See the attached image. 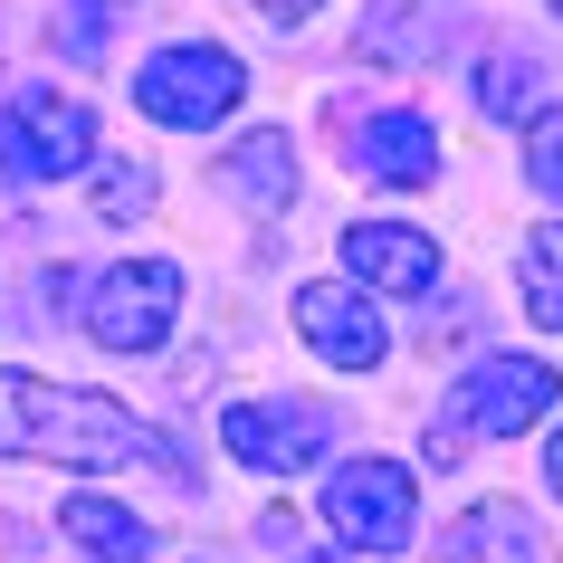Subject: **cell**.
I'll return each instance as SVG.
<instances>
[{"label": "cell", "instance_id": "obj_1", "mask_svg": "<svg viewBox=\"0 0 563 563\" xmlns=\"http://www.w3.org/2000/svg\"><path fill=\"white\" fill-rule=\"evenodd\" d=\"M0 459H48V468H173V440L134 420L106 391L48 383V373H0Z\"/></svg>", "mask_w": 563, "mask_h": 563}, {"label": "cell", "instance_id": "obj_2", "mask_svg": "<svg viewBox=\"0 0 563 563\" xmlns=\"http://www.w3.org/2000/svg\"><path fill=\"white\" fill-rule=\"evenodd\" d=\"M325 534L344 554H401L420 534V477L401 459H334L325 468Z\"/></svg>", "mask_w": 563, "mask_h": 563}, {"label": "cell", "instance_id": "obj_3", "mask_svg": "<svg viewBox=\"0 0 563 563\" xmlns=\"http://www.w3.org/2000/svg\"><path fill=\"white\" fill-rule=\"evenodd\" d=\"M239 96H249V67H239L220 38H173V48H153L144 77H134V106H144L153 124H173V134H210Z\"/></svg>", "mask_w": 563, "mask_h": 563}, {"label": "cell", "instance_id": "obj_4", "mask_svg": "<svg viewBox=\"0 0 563 563\" xmlns=\"http://www.w3.org/2000/svg\"><path fill=\"white\" fill-rule=\"evenodd\" d=\"M0 163L20 181H67V173H96V106L67 87H30L10 96L0 115Z\"/></svg>", "mask_w": 563, "mask_h": 563}, {"label": "cell", "instance_id": "obj_5", "mask_svg": "<svg viewBox=\"0 0 563 563\" xmlns=\"http://www.w3.org/2000/svg\"><path fill=\"white\" fill-rule=\"evenodd\" d=\"M563 401V373L534 354H487L468 383L449 391V430L459 440H526L534 420Z\"/></svg>", "mask_w": 563, "mask_h": 563}, {"label": "cell", "instance_id": "obj_6", "mask_svg": "<svg viewBox=\"0 0 563 563\" xmlns=\"http://www.w3.org/2000/svg\"><path fill=\"white\" fill-rule=\"evenodd\" d=\"M181 316V267L173 258H115L87 287V334L106 354H153Z\"/></svg>", "mask_w": 563, "mask_h": 563}, {"label": "cell", "instance_id": "obj_7", "mask_svg": "<svg viewBox=\"0 0 563 563\" xmlns=\"http://www.w3.org/2000/svg\"><path fill=\"white\" fill-rule=\"evenodd\" d=\"M220 440H230L239 468L297 477L306 459H325V449H334V401H306V391H277V401H230V411H220Z\"/></svg>", "mask_w": 563, "mask_h": 563}, {"label": "cell", "instance_id": "obj_8", "mask_svg": "<svg viewBox=\"0 0 563 563\" xmlns=\"http://www.w3.org/2000/svg\"><path fill=\"white\" fill-rule=\"evenodd\" d=\"M297 334H306V354H325L334 373H373L391 354V325L363 287H297Z\"/></svg>", "mask_w": 563, "mask_h": 563}, {"label": "cell", "instance_id": "obj_9", "mask_svg": "<svg viewBox=\"0 0 563 563\" xmlns=\"http://www.w3.org/2000/svg\"><path fill=\"white\" fill-rule=\"evenodd\" d=\"M344 267L363 297H430L440 287V239L411 220H354L344 230Z\"/></svg>", "mask_w": 563, "mask_h": 563}, {"label": "cell", "instance_id": "obj_10", "mask_svg": "<svg viewBox=\"0 0 563 563\" xmlns=\"http://www.w3.org/2000/svg\"><path fill=\"white\" fill-rule=\"evenodd\" d=\"M544 554V534H534V516L516 497H487V506H468L459 526L430 544L420 563H534Z\"/></svg>", "mask_w": 563, "mask_h": 563}, {"label": "cell", "instance_id": "obj_11", "mask_svg": "<svg viewBox=\"0 0 563 563\" xmlns=\"http://www.w3.org/2000/svg\"><path fill=\"white\" fill-rule=\"evenodd\" d=\"M354 163L373 181H401V191H420V181H440V134H430V115H411V106H391V115H373L354 134Z\"/></svg>", "mask_w": 563, "mask_h": 563}, {"label": "cell", "instance_id": "obj_12", "mask_svg": "<svg viewBox=\"0 0 563 563\" xmlns=\"http://www.w3.org/2000/svg\"><path fill=\"white\" fill-rule=\"evenodd\" d=\"M220 181H230V201H249L258 220H277V210L297 201V144H287L277 124H258V134H239V144H230Z\"/></svg>", "mask_w": 563, "mask_h": 563}, {"label": "cell", "instance_id": "obj_13", "mask_svg": "<svg viewBox=\"0 0 563 563\" xmlns=\"http://www.w3.org/2000/svg\"><path fill=\"white\" fill-rule=\"evenodd\" d=\"M477 106L497 124H534L544 115V67L526 58V48H487V67H477Z\"/></svg>", "mask_w": 563, "mask_h": 563}, {"label": "cell", "instance_id": "obj_14", "mask_svg": "<svg viewBox=\"0 0 563 563\" xmlns=\"http://www.w3.org/2000/svg\"><path fill=\"white\" fill-rule=\"evenodd\" d=\"M58 526L77 534V544H87L96 563H144V554H153V534L134 526L124 506H106V497H67V516H58Z\"/></svg>", "mask_w": 563, "mask_h": 563}, {"label": "cell", "instance_id": "obj_15", "mask_svg": "<svg viewBox=\"0 0 563 563\" xmlns=\"http://www.w3.org/2000/svg\"><path fill=\"white\" fill-rule=\"evenodd\" d=\"M516 277H526V306H534V325H544V334L563 344V220H544V230L526 239Z\"/></svg>", "mask_w": 563, "mask_h": 563}, {"label": "cell", "instance_id": "obj_16", "mask_svg": "<svg viewBox=\"0 0 563 563\" xmlns=\"http://www.w3.org/2000/svg\"><path fill=\"white\" fill-rule=\"evenodd\" d=\"M115 20H124V0H67L58 10V48L67 58H106V38H115Z\"/></svg>", "mask_w": 563, "mask_h": 563}, {"label": "cell", "instance_id": "obj_17", "mask_svg": "<svg viewBox=\"0 0 563 563\" xmlns=\"http://www.w3.org/2000/svg\"><path fill=\"white\" fill-rule=\"evenodd\" d=\"M526 181L544 201H563V106H544V115L526 124Z\"/></svg>", "mask_w": 563, "mask_h": 563}, {"label": "cell", "instance_id": "obj_18", "mask_svg": "<svg viewBox=\"0 0 563 563\" xmlns=\"http://www.w3.org/2000/svg\"><path fill=\"white\" fill-rule=\"evenodd\" d=\"M144 201H153V163H106V173H96V210H106V220H134Z\"/></svg>", "mask_w": 563, "mask_h": 563}, {"label": "cell", "instance_id": "obj_19", "mask_svg": "<svg viewBox=\"0 0 563 563\" xmlns=\"http://www.w3.org/2000/svg\"><path fill=\"white\" fill-rule=\"evenodd\" d=\"M267 20H277V30H297V20H316V0H258Z\"/></svg>", "mask_w": 563, "mask_h": 563}, {"label": "cell", "instance_id": "obj_20", "mask_svg": "<svg viewBox=\"0 0 563 563\" xmlns=\"http://www.w3.org/2000/svg\"><path fill=\"white\" fill-rule=\"evenodd\" d=\"M544 487L563 497V430H554V449H544Z\"/></svg>", "mask_w": 563, "mask_h": 563}, {"label": "cell", "instance_id": "obj_21", "mask_svg": "<svg viewBox=\"0 0 563 563\" xmlns=\"http://www.w3.org/2000/svg\"><path fill=\"white\" fill-rule=\"evenodd\" d=\"M297 563H363V554H297Z\"/></svg>", "mask_w": 563, "mask_h": 563}, {"label": "cell", "instance_id": "obj_22", "mask_svg": "<svg viewBox=\"0 0 563 563\" xmlns=\"http://www.w3.org/2000/svg\"><path fill=\"white\" fill-rule=\"evenodd\" d=\"M554 10H563V0H554Z\"/></svg>", "mask_w": 563, "mask_h": 563}]
</instances>
